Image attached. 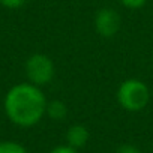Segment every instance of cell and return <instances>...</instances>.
I'll return each instance as SVG.
<instances>
[{
	"instance_id": "cell-1",
	"label": "cell",
	"mask_w": 153,
	"mask_h": 153,
	"mask_svg": "<svg viewBox=\"0 0 153 153\" xmlns=\"http://www.w3.org/2000/svg\"><path fill=\"white\" fill-rule=\"evenodd\" d=\"M47 104V96L41 87L32 83H20L12 86L5 95L3 108L14 125L32 128L45 117Z\"/></svg>"
},
{
	"instance_id": "cell-2",
	"label": "cell",
	"mask_w": 153,
	"mask_h": 153,
	"mask_svg": "<svg viewBox=\"0 0 153 153\" xmlns=\"http://www.w3.org/2000/svg\"><path fill=\"white\" fill-rule=\"evenodd\" d=\"M116 99L125 111L140 113L150 102V89L143 80L128 78L120 83L116 92Z\"/></svg>"
},
{
	"instance_id": "cell-3",
	"label": "cell",
	"mask_w": 153,
	"mask_h": 153,
	"mask_svg": "<svg viewBox=\"0 0 153 153\" xmlns=\"http://www.w3.org/2000/svg\"><path fill=\"white\" fill-rule=\"evenodd\" d=\"M26 75L29 83L38 87L48 86L56 75L54 62L47 54L35 53L26 60Z\"/></svg>"
},
{
	"instance_id": "cell-4",
	"label": "cell",
	"mask_w": 153,
	"mask_h": 153,
	"mask_svg": "<svg viewBox=\"0 0 153 153\" xmlns=\"http://www.w3.org/2000/svg\"><path fill=\"white\" fill-rule=\"evenodd\" d=\"M95 30L101 38L111 39L114 38L122 27V18L114 8H101L93 20Z\"/></svg>"
},
{
	"instance_id": "cell-5",
	"label": "cell",
	"mask_w": 153,
	"mask_h": 153,
	"mask_svg": "<svg viewBox=\"0 0 153 153\" xmlns=\"http://www.w3.org/2000/svg\"><path fill=\"white\" fill-rule=\"evenodd\" d=\"M65 138H66V144L68 146H71V147H74L76 150H80V149L86 147V144L89 143L90 132H89V129L84 125L75 123V125L68 128Z\"/></svg>"
},
{
	"instance_id": "cell-6",
	"label": "cell",
	"mask_w": 153,
	"mask_h": 153,
	"mask_svg": "<svg viewBox=\"0 0 153 153\" xmlns=\"http://www.w3.org/2000/svg\"><path fill=\"white\" fill-rule=\"evenodd\" d=\"M69 114V110H68V105L63 102V101H59V99H53L47 104V114L51 120L54 122H63Z\"/></svg>"
},
{
	"instance_id": "cell-7",
	"label": "cell",
	"mask_w": 153,
	"mask_h": 153,
	"mask_svg": "<svg viewBox=\"0 0 153 153\" xmlns=\"http://www.w3.org/2000/svg\"><path fill=\"white\" fill-rule=\"evenodd\" d=\"M0 153H29L27 149L17 141H0Z\"/></svg>"
},
{
	"instance_id": "cell-8",
	"label": "cell",
	"mask_w": 153,
	"mask_h": 153,
	"mask_svg": "<svg viewBox=\"0 0 153 153\" xmlns=\"http://www.w3.org/2000/svg\"><path fill=\"white\" fill-rule=\"evenodd\" d=\"M119 2L126 9H141L147 5L149 0H119Z\"/></svg>"
},
{
	"instance_id": "cell-9",
	"label": "cell",
	"mask_w": 153,
	"mask_h": 153,
	"mask_svg": "<svg viewBox=\"0 0 153 153\" xmlns=\"http://www.w3.org/2000/svg\"><path fill=\"white\" fill-rule=\"evenodd\" d=\"M116 153H143L137 146L134 144H129V143H125V144H120L117 149H116Z\"/></svg>"
},
{
	"instance_id": "cell-10",
	"label": "cell",
	"mask_w": 153,
	"mask_h": 153,
	"mask_svg": "<svg viewBox=\"0 0 153 153\" xmlns=\"http://www.w3.org/2000/svg\"><path fill=\"white\" fill-rule=\"evenodd\" d=\"M29 0H2V5L9 8V9H18L21 6H24Z\"/></svg>"
},
{
	"instance_id": "cell-11",
	"label": "cell",
	"mask_w": 153,
	"mask_h": 153,
	"mask_svg": "<svg viewBox=\"0 0 153 153\" xmlns=\"http://www.w3.org/2000/svg\"><path fill=\"white\" fill-rule=\"evenodd\" d=\"M50 153H78V150L68 144H62V146H56L54 149H51Z\"/></svg>"
},
{
	"instance_id": "cell-12",
	"label": "cell",
	"mask_w": 153,
	"mask_h": 153,
	"mask_svg": "<svg viewBox=\"0 0 153 153\" xmlns=\"http://www.w3.org/2000/svg\"><path fill=\"white\" fill-rule=\"evenodd\" d=\"M0 3H2V0H0Z\"/></svg>"
}]
</instances>
